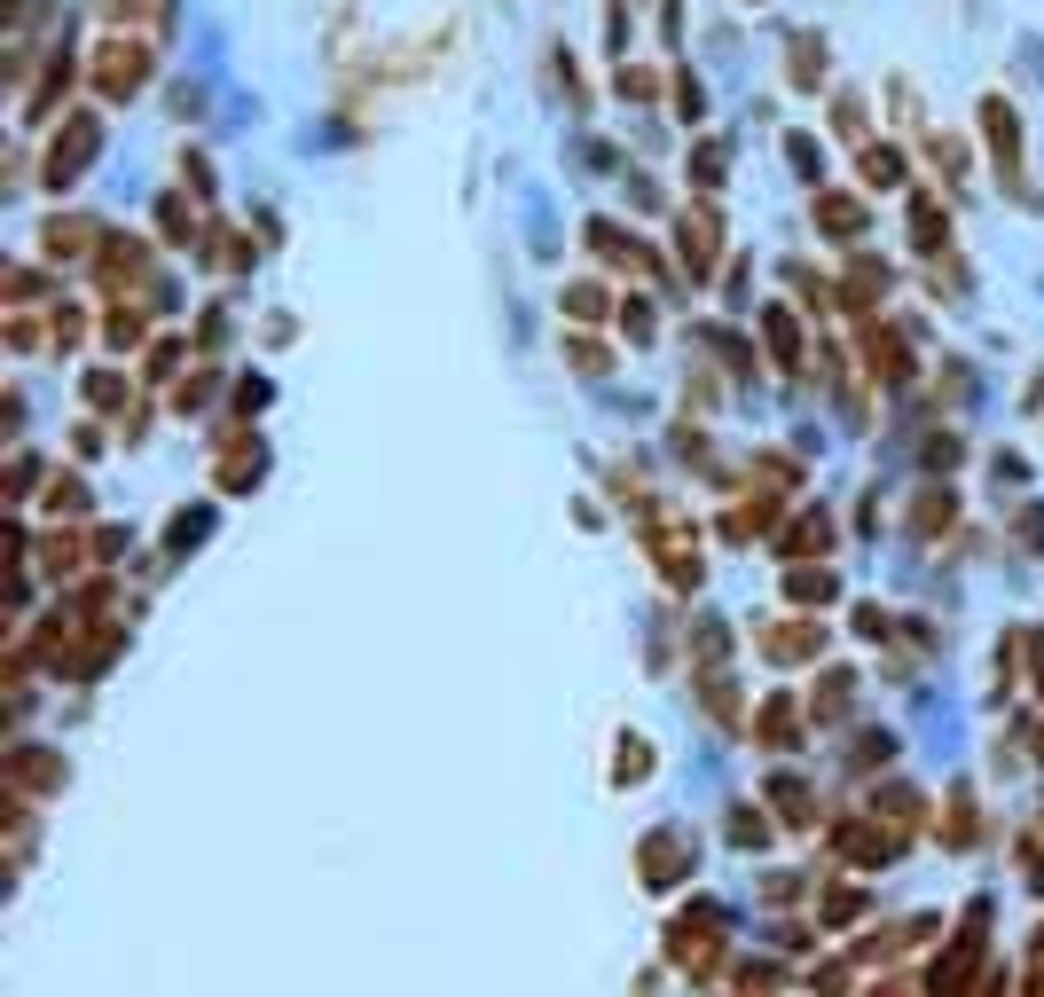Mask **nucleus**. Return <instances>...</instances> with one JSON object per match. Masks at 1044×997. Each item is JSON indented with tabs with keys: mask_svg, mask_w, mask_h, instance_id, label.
I'll return each mask as SVG.
<instances>
[{
	"mask_svg": "<svg viewBox=\"0 0 1044 997\" xmlns=\"http://www.w3.org/2000/svg\"><path fill=\"white\" fill-rule=\"evenodd\" d=\"M94 63H103V72H94V79H103L111 94H126V87H142V63H150V55L133 48V40H111L103 55H94Z\"/></svg>",
	"mask_w": 1044,
	"mask_h": 997,
	"instance_id": "nucleus-1",
	"label": "nucleus"
},
{
	"mask_svg": "<svg viewBox=\"0 0 1044 997\" xmlns=\"http://www.w3.org/2000/svg\"><path fill=\"white\" fill-rule=\"evenodd\" d=\"M87 150H94V126H87V118H72V135L55 142V174H79V165H87Z\"/></svg>",
	"mask_w": 1044,
	"mask_h": 997,
	"instance_id": "nucleus-2",
	"label": "nucleus"
}]
</instances>
